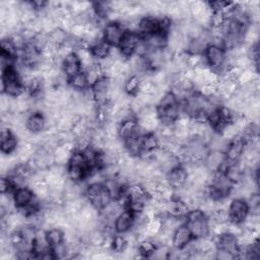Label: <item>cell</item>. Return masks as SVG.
Masks as SVG:
<instances>
[{"instance_id": "obj_1", "label": "cell", "mask_w": 260, "mask_h": 260, "mask_svg": "<svg viewBox=\"0 0 260 260\" xmlns=\"http://www.w3.org/2000/svg\"><path fill=\"white\" fill-rule=\"evenodd\" d=\"M206 66L218 73V75L230 66L226 60V51L223 47L215 44H209L203 52Z\"/></svg>"}, {"instance_id": "obj_2", "label": "cell", "mask_w": 260, "mask_h": 260, "mask_svg": "<svg viewBox=\"0 0 260 260\" xmlns=\"http://www.w3.org/2000/svg\"><path fill=\"white\" fill-rule=\"evenodd\" d=\"M126 29L118 21L106 22L102 28L103 40L111 47H118Z\"/></svg>"}, {"instance_id": "obj_3", "label": "cell", "mask_w": 260, "mask_h": 260, "mask_svg": "<svg viewBox=\"0 0 260 260\" xmlns=\"http://www.w3.org/2000/svg\"><path fill=\"white\" fill-rule=\"evenodd\" d=\"M230 221L242 224L249 214V207L245 199L233 198L226 208Z\"/></svg>"}, {"instance_id": "obj_4", "label": "cell", "mask_w": 260, "mask_h": 260, "mask_svg": "<svg viewBox=\"0 0 260 260\" xmlns=\"http://www.w3.org/2000/svg\"><path fill=\"white\" fill-rule=\"evenodd\" d=\"M203 165L211 173L224 172L228 166V161L223 151L209 149L208 153L206 154L203 160Z\"/></svg>"}, {"instance_id": "obj_5", "label": "cell", "mask_w": 260, "mask_h": 260, "mask_svg": "<svg viewBox=\"0 0 260 260\" xmlns=\"http://www.w3.org/2000/svg\"><path fill=\"white\" fill-rule=\"evenodd\" d=\"M139 39H140V35L138 32L131 31V30L125 31V34L118 46V49H119L123 59L127 60L134 54V51H135V48L137 46Z\"/></svg>"}, {"instance_id": "obj_6", "label": "cell", "mask_w": 260, "mask_h": 260, "mask_svg": "<svg viewBox=\"0 0 260 260\" xmlns=\"http://www.w3.org/2000/svg\"><path fill=\"white\" fill-rule=\"evenodd\" d=\"M185 223L189 228L194 239L210 236V223H209L208 216L206 214L198 218L188 220Z\"/></svg>"}, {"instance_id": "obj_7", "label": "cell", "mask_w": 260, "mask_h": 260, "mask_svg": "<svg viewBox=\"0 0 260 260\" xmlns=\"http://www.w3.org/2000/svg\"><path fill=\"white\" fill-rule=\"evenodd\" d=\"M52 251V247L48 242L47 236H46V230H43L42 228L37 229L35 238L32 240V254L34 258H41Z\"/></svg>"}, {"instance_id": "obj_8", "label": "cell", "mask_w": 260, "mask_h": 260, "mask_svg": "<svg viewBox=\"0 0 260 260\" xmlns=\"http://www.w3.org/2000/svg\"><path fill=\"white\" fill-rule=\"evenodd\" d=\"M168 184L174 189H179L188 183V171L183 165H180L166 174Z\"/></svg>"}, {"instance_id": "obj_9", "label": "cell", "mask_w": 260, "mask_h": 260, "mask_svg": "<svg viewBox=\"0 0 260 260\" xmlns=\"http://www.w3.org/2000/svg\"><path fill=\"white\" fill-rule=\"evenodd\" d=\"M110 83H111V78L103 76L90 86L93 94V100L96 103V105H103L109 102L108 95H109Z\"/></svg>"}, {"instance_id": "obj_10", "label": "cell", "mask_w": 260, "mask_h": 260, "mask_svg": "<svg viewBox=\"0 0 260 260\" xmlns=\"http://www.w3.org/2000/svg\"><path fill=\"white\" fill-rule=\"evenodd\" d=\"M213 239L215 241L216 249L226 251L232 255H234L235 259L237 258V255L239 252V243H238V238L236 236L229 233H224L221 236H218Z\"/></svg>"}, {"instance_id": "obj_11", "label": "cell", "mask_w": 260, "mask_h": 260, "mask_svg": "<svg viewBox=\"0 0 260 260\" xmlns=\"http://www.w3.org/2000/svg\"><path fill=\"white\" fill-rule=\"evenodd\" d=\"M194 238H193L189 228L187 226V224L186 223H182L173 233L172 241H171V246L176 248V249H183Z\"/></svg>"}, {"instance_id": "obj_12", "label": "cell", "mask_w": 260, "mask_h": 260, "mask_svg": "<svg viewBox=\"0 0 260 260\" xmlns=\"http://www.w3.org/2000/svg\"><path fill=\"white\" fill-rule=\"evenodd\" d=\"M26 129L31 133H42L47 128V119L43 112H29L26 121Z\"/></svg>"}, {"instance_id": "obj_13", "label": "cell", "mask_w": 260, "mask_h": 260, "mask_svg": "<svg viewBox=\"0 0 260 260\" xmlns=\"http://www.w3.org/2000/svg\"><path fill=\"white\" fill-rule=\"evenodd\" d=\"M244 148H245V141L241 137V135H238L232 140H230L224 150L226 161L228 162L238 161L242 156Z\"/></svg>"}, {"instance_id": "obj_14", "label": "cell", "mask_w": 260, "mask_h": 260, "mask_svg": "<svg viewBox=\"0 0 260 260\" xmlns=\"http://www.w3.org/2000/svg\"><path fill=\"white\" fill-rule=\"evenodd\" d=\"M133 223H134V215L130 211L124 209L122 212L118 214V216L114 220V223H113L114 233L124 235L132 230Z\"/></svg>"}, {"instance_id": "obj_15", "label": "cell", "mask_w": 260, "mask_h": 260, "mask_svg": "<svg viewBox=\"0 0 260 260\" xmlns=\"http://www.w3.org/2000/svg\"><path fill=\"white\" fill-rule=\"evenodd\" d=\"M61 70L67 78H70L75 74L79 73L80 71H82L81 62L75 52H71L63 59Z\"/></svg>"}, {"instance_id": "obj_16", "label": "cell", "mask_w": 260, "mask_h": 260, "mask_svg": "<svg viewBox=\"0 0 260 260\" xmlns=\"http://www.w3.org/2000/svg\"><path fill=\"white\" fill-rule=\"evenodd\" d=\"M12 198H13L14 205L17 209V208H22L29 205L36 198V195L30 187L23 186V187L16 188L14 190V192L12 193Z\"/></svg>"}, {"instance_id": "obj_17", "label": "cell", "mask_w": 260, "mask_h": 260, "mask_svg": "<svg viewBox=\"0 0 260 260\" xmlns=\"http://www.w3.org/2000/svg\"><path fill=\"white\" fill-rule=\"evenodd\" d=\"M190 210L187 203L181 200L178 197H173L167 201L166 214L176 217V218H185L186 214Z\"/></svg>"}, {"instance_id": "obj_18", "label": "cell", "mask_w": 260, "mask_h": 260, "mask_svg": "<svg viewBox=\"0 0 260 260\" xmlns=\"http://www.w3.org/2000/svg\"><path fill=\"white\" fill-rule=\"evenodd\" d=\"M159 16L143 15L139 19L138 34L140 36H148L159 31Z\"/></svg>"}, {"instance_id": "obj_19", "label": "cell", "mask_w": 260, "mask_h": 260, "mask_svg": "<svg viewBox=\"0 0 260 260\" xmlns=\"http://www.w3.org/2000/svg\"><path fill=\"white\" fill-rule=\"evenodd\" d=\"M138 131H139V126L137 123V119L136 118L128 119V120H125V121H122L121 123H119L118 137H119V139L124 141L127 138L131 137L132 135L136 134Z\"/></svg>"}, {"instance_id": "obj_20", "label": "cell", "mask_w": 260, "mask_h": 260, "mask_svg": "<svg viewBox=\"0 0 260 260\" xmlns=\"http://www.w3.org/2000/svg\"><path fill=\"white\" fill-rule=\"evenodd\" d=\"M149 50H162L168 47V35L157 31L148 36H142Z\"/></svg>"}, {"instance_id": "obj_21", "label": "cell", "mask_w": 260, "mask_h": 260, "mask_svg": "<svg viewBox=\"0 0 260 260\" xmlns=\"http://www.w3.org/2000/svg\"><path fill=\"white\" fill-rule=\"evenodd\" d=\"M111 48L112 47L108 45L104 40H99L93 44H91V46L89 47V50L93 59L95 61H100L107 58L110 55Z\"/></svg>"}, {"instance_id": "obj_22", "label": "cell", "mask_w": 260, "mask_h": 260, "mask_svg": "<svg viewBox=\"0 0 260 260\" xmlns=\"http://www.w3.org/2000/svg\"><path fill=\"white\" fill-rule=\"evenodd\" d=\"M68 86L75 90V91H83L87 89L89 86L87 78L85 76V73L83 71H80L79 73L75 74L74 76L68 78Z\"/></svg>"}, {"instance_id": "obj_23", "label": "cell", "mask_w": 260, "mask_h": 260, "mask_svg": "<svg viewBox=\"0 0 260 260\" xmlns=\"http://www.w3.org/2000/svg\"><path fill=\"white\" fill-rule=\"evenodd\" d=\"M158 147H159V141L155 132H148L142 135L141 150L146 152H152Z\"/></svg>"}, {"instance_id": "obj_24", "label": "cell", "mask_w": 260, "mask_h": 260, "mask_svg": "<svg viewBox=\"0 0 260 260\" xmlns=\"http://www.w3.org/2000/svg\"><path fill=\"white\" fill-rule=\"evenodd\" d=\"M48 35H49V43L57 48L63 46L70 37L69 32H67L66 30L60 27H56L54 30H52Z\"/></svg>"}, {"instance_id": "obj_25", "label": "cell", "mask_w": 260, "mask_h": 260, "mask_svg": "<svg viewBox=\"0 0 260 260\" xmlns=\"http://www.w3.org/2000/svg\"><path fill=\"white\" fill-rule=\"evenodd\" d=\"M156 243L152 238H146L137 243V249L138 253L143 258H149L150 255L153 253V251L156 248Z\"/></svg>"}, {"instance_id": "obj_26", "label": "cell", "mask_w": 260, "mask_h": 260, "mask_svg": "<svg viewBox=\"0 0 260 260\" xmlns=\"http://www.w3.org/2000/svg\"><path fill=\"white\" fill-rule=\"evenodd\" d=\"M140 83H141V78L136 74H132L129 77H127V79L125 80L123 85V90L128 95L133 96L139 91Z\"/></svg>"}, {"instance_id": "obj_27", "label": "cell", "mask_w": 260, "mask_h": 260, "mask_svg": "<svg viewBox=\"0 0 260 260\" xmlns=\"http://www.w3.org/2000/svg\"><path fill=\"white\" fill-rule=\"evenodd\" d=\"M46 236H47L48 242L51 245V247L57 246V245L63 243L65 240L64 231L58 226H52V228H49L48 230H46Z\"/></svg>"}, {"instance_id": "obj_28", "label": "cell", "mask_w": 260, "mask_h": 260, "mask_svg": "<svg viewBox=\"0 0 260 260\" xmlns=\"http://www.w3.org/2000/svg\"><path fill=\"white\" fill-rule=\"evenodd\" d=\"M1 54L16 60L18 58L19 50L17 49V47L14 45V43L9 37L1 39Z\"/></svg>"}, {"instance_id": "obj_29", "label": "cell", "mask_w": 260, "mask_h": 260, "mask_svg": "<svg viewBox=\"0 0 260 260\" xmlns=\"http://www.w3.org/2000/svg\"><path fill=\"white\" fill-rule=\"evenodd\" d=\"M18 145H19V139L14 134V135H12L9 138H7V139H5L3 141H0L1 153L2 154H6V155L13 154L17 150Z\"/></svg>"}, {"instance_id": "obj_30", "label": "cell", "mask_w": 260, "mask_h": 260, "mask_svg": "<svg viewBox=\"0 0 260 260\" xmlns=\"http://www.w3.org/2000/svg\"><path fill=\"white\" fill-rule=\"evenodd\" d=\"M128 242L124 235L114 234L111 242V252L116 254H122L124 250L127 248Z\"/></svg>"}, {"instance_id": "obj_31", "label": "cell", "mask_w": 260, "mask_h": 260, "mask_svg": "<svg viewBox=\"0 0 260 260\" xmlns=\"http://www.w3.org/2000/svg\"><path fill=\"white\" fill-rule=\"evenodd\" d=\"M161 231V217L156 215L147 220L145 224V233L148 237L152 238Z\"/></svg>"}, {"instance_id": "obj_32", "label": "cell", "mask_w": 260, "mask_h": 260, "mask_svg": "<svg viewBox=\"0 0 260 260\" xmlns=\"http://www.w3.org/2000/svg\"><path fill=\"white\" fill-rule=\"evenodd\" d=\"M29 44H31L36 49H38L41 53L42 51L48 46L49 44V35L44 32V31H41V32H38L36 34L32 39L28 42Z\"/></svg>"}, {"instance_id": "obj_33", "label": "cell", "mask_w": 260, "mask_h": 260, "mask_svg": "<svg viewBox=\"0 0 260 260\" xmlns=\"http://www.w3.org/2000/svg\"><path fill=\"white\" fill-rule=\"evenodd\" d=\"M0 189H1V193H8V194H12L16 189L13 183V180L9 175H2L0 180Z\"/></svg>"}, {"instance_id": "obj_34", "label": "cell", "mask_w": 260, "mask_h": 260, "mask_svg": "<svg viewBox=\"0 0 260 260\" xmlns=\"http://www.w3.org/2000/svg\"><path fill=\"white\" fill-rule=\"evenodd\" d=\"M68 165H73V166H79V167H83V168H87V165H86V161H85V158L83 156V153L82 151H78V150H74L70 156V159H69V162ZM90 170V169H89Z\"/></svg>"}, {"instance_id": "obj_35", "label": "cell", "mask_w": 260, "mask_h": 260, "mask_svg": "<svg viewBox=\"0 0 260 260\" xmlns=\"http://www.w3.org/2000/svg\"><path fill=\"white\" fill-rule=\"evenodd\" d=\"M171 247L169 245H157L153 253L150 255L149 258L154 259H168Z\"/></svg>"}, {"instance_id": "obj_36", "label": "cell", "mask_w": 260, "mask_h": 260, "mask_svg": "<svg viewBox=\"0 0 260 260\" xmlns=\"http://www.w3.org/2000/svg\"><path fill=\"white\" fill-rule=\"evenodd\" d=\"M215 258L216 259H221V260H228V259H235L234 255H232L231 253L220 250V249H216L215 251Z\"/></svg>"}]
</instances>
